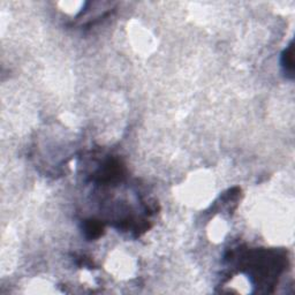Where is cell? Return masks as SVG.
Here are the masks:
<instances>
[{
	"mask_svg": "<svg viewBox=\"0 0 295 295\" xmlns=\"http://www.w3.org/2000/svg\"><path fill=\"white\" fill-rule=\"evenodd\" d=\"M103 225L97 220H86L83 226L85 237L89 239H97L99 238L103 233Z\"/></svg>",
	"mask_w": 295,
	"mask_h": 295,
	"instance_id": "obj_2",
	"label": "cell"
},
{
	"mask_svg": "<svg viewBox=\"0 0 295 295\" xmlns=\"http://www.w3.org/2000/svg\"><path fill=\"white\" fill-rule=\"evenodd\" d=\"M293 43L290 44V46L283 52L282 55V65L284 67V71L287 75H290L291 78H293L294 73V53H293Z\"/></svg>",
	"mask_w": 295,
	"mask_h": 295,
	"instance_id": "obj_1",
	"label": "cell"
}]
</instances>
